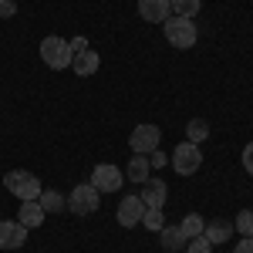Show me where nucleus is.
Returning a JSON list of instances; mask_svg holds the SVG:
<instances>
[{"instance_id":"obj_3","label":"nucleus","mask_w":253,"mask_h":253,"mask_svg":"<svg viewBox=\"0 0 253 253\" xmlns=\"http://www.w3.org/2000/svg\"><path fill=\"white\" fill-rule=\"evenodd\" d=\"M3 186H7V193L10 196H17L20 203L24 199H38L41 196V179L34 172H27V169H10V172L3 175Z\"/></svg>"},{"instance_id":"obj_14","label":"nucleus","mask_w":253,"mask_h":253,"mask_svg":"<svg viewBox=\"0 0 253 253\" xmlns=\"http://www.w3.org/2000/svg\"><path fill=\"white\" fill-rule=\"evenodd\" d=\"M98 64H101V58H98L95 51L88 47V51H78V54H75L71 71H75V75H81V78H88V75H95V71H98Z\"/></svg>"},{"instance_id":"obj_6","label":"nucleus","mask_w":253,"mask_h":253,"mask_svg":"<svg viewBox=\"0 0 253 253\" xmlns=\"http://www.w3.org/2000/svg\"><path fill=\"white\" fill-rule=\"evenodd\" d=\"M88 182L95 186L98 193H118V189H122V182H125V172H122L118 166H95Z\"/></svg>"},{"instance_id":"obj_24","label":"nucleus","mask_w":253,"mask_h":253,"mask_svg":"<svg viewBox=\"0 0 253 253\" xmlns=\"http://www.w3.org/2000/svg\"><path fill=\"white\" fill-rule=\"evenodd\" d=\"M166 162H169V156H166V152H149V169H162V166H166Z\"/></svg>"},{"instance_id":"obj_5","label":"nucleus","mask_w":253,"mask_h":253,"mask_svg":"<svg viewBox=\"0 0 253 253\" xmlns=\"http://www.w3.org/2000/svg\"><path fill=\"white\" fill-rule=\"evenodd\" d=\"M98 189L91 186V182H81V186H75L71 189V196H68V210L78 216H91L98 210Z\"/></svg>"},{"instance_id":"obj_11","label":"nucleus","mask_w":253,"mask_h":253,"mask_svg":"<svg viewBox=\"0 0 253 253\" xmlns=\"http://www.w3.org/2000/svg\"><path fill=\"white\" fill-rule=\"evenodd\" d=\"M142 203H145V210H162L166 206V199H169V189H166V182L162 179H149V182H142Z\"/></svg>"},{"instance_id":"obj_10","label":"nucleus","mask_w":253,"mask_h":253,"mask_svg":"<svg viewBox=\"0 0 253 253\" xmlns=\"http://www.w3.org/2000/svg\"><path fill=\"white\" fill-rule=\"evenodd\" d=\"M138 17L149 20V24H166V20L172 17V7H169V0H138Z\"/></svg>"},{"instance_id":"obj_13","label":"nucleus","mask_w":253,"mask_h":253,"mask_svg":"<svg viewBox=\"0 0 253 253\" xmlns=\"http://www.w3.org/2000/svg\"><path fill=\"white\" fill-rule=\"evenodd\" d=\"M203 236H206L213 247H219V243H226V240L233 236V223H230V219H213V223L203 226Z\"/></svg>"},{"instance_id":"obj_28","label":"nucleus","mask_w":253,"mask_h":253,"mask_svg":"<svg viewBox=\"0 0 253 253\" xmlns=\"http://www.w3.org/2000/svg\"><path fill=\"white\" fill-rule=\"evenodd\" d=\"M68 44H71L75 54H78V51H88V41H84V38H75V41H68Z\"/></svg>"},{"instance_id":"obj_9","label":"nucleus","mask_w":253,"mask_h":253,"mask_svg":"<svg viewBox=\"0 0 253 253\" xmlns=\"http://www.w3.org/2000/svg\"><path fill=\"white\" fill-rule=\"evenodd\" d=\"M27 243V226L17 219H0V250H20Z\"/></svg>"},{"instance_id":"obj_27","label":"nucleus","mask_w":253,"mask_h":253,"mask_svg":"<svg viewBox=\"0 0 253 253\" xmlns=\"http://www.w3.org/2000/svg\"><path fill=\"white\" fill-rule=\"evenodd\" d=\"M233 253H253V236H243L240 243H236V250Z\"/></svg>"},{"instance_id":"obj_25","label":"nucleus","mask_w":253,"mask_h":253,"mask_svg":"<svg viewBox=\"0 0 253 253\" xmlns=\"http://www.w3.org/2000/svg\"><path fill=\"white\" fill-rule=\"evenodd\" d=\"M14 14H17V3H14V0H0V20L14 17Z\"/></svg>"},{"instance_id":"obj_21","label":"nucleus","mask_w":253,"mask_h":253,"mask_svg":"<svg viewBox=\"0 0 253 253\" xmlns=\"http://www.w3.org/2000/svg\"><path fill=\"white\" fill-rule=\"evenodd\" d=\"M233 230L240 236H253V210H240V216H236Z\"/></svg>"},{"instance_id":"obj_7","label":"nucleus","mask_w":253,"mask_h":253,"mask_svg":"<svg viewBox=\"0 0 253 253\" xmlns=\"http://www.w3.org/2000/svg\"><path fill=\"white\" fill-rule=\"evenodd\" d=\"M159 138H162V132H159L156 125H138L135 132L128 135V145H132L135 156H149V152L159 149Z\"/></svg>"},{"instance_id":"obj_12","label":"nucleus","mask_w":253,"mask_h":253,"mask_svg":"<svg viewBox=\"0 0 253 253\" xmlns=\"http://www.w3.org/2000/svg\"><path fill=\"white\" fill-rule=\"evenodd\" d=\"M44 210H41V203L38 199H24L20 203V210H17V223L20 226H27V230H38L41 223H44Z\"/></svg>"},{"instance_id":"obj_17","label":"nucleus","mask_w":253,"mask_h":253,"mask_svg":"<svg viewBox=\"0 0 253 253\" xmlns=\"http://www.w3.org/2000/svg\"><path fill=\"white\" fill-rule=\"evenodd\" d=\"M125 175H128L132 182H149V156H132Z\"/></svg>"},{"instance_id":"obj_8","label":"nucleus","mask_w":253,"mask_h":253,"mask_svg":"<svg viewBox=\"0 0 253 253\" xmlns=\"http://www.w3.org/2000/svg\"><path fill=\"white\" fill-rule=\"evenodd\" d=\"M118 223H122V226H128V230H132V226H138V223H142V216H145V203H142V196H125V199H122V203H118Z\"/></svg>"},{"instance_id":"obj_22","label":"nucleus","mask_w":253,"mask_h":253,"mask_svg":"<svg viewBox=\"0 0 253 253\" xmlns=\"http://www.w3.org/2000/svg\"><path fill=\"white\" fill-rule=\"evenodd\" d=\"M142 226H145V230H152V233H159V230L166 226V216H162V210H145V216H142Z\"/></svg>"},{"instance_id":"obj_15","label":"nucleus","mask_w":253,"mask_h":253,"mask_svg":"<svg viewBox=\"0 0 253 253\" xmlns=\"http://www.w3.org/2000/svg\"><path fill=\"white\" fill-rule=\"evenodd\" d=\"M159 240H162V250H166V253L186 250V236H182L179 226H162V230H159Z\"/></svg>"},{"instance_id":"obj_23","label":"nucleus","mask_w":253,"mask_h":253,"mask_svg":"<svg viewBox=\"0 0 253 253\" xmlns=\"http://www.w3.org/2000/svg\"><path fill=\"white\" fill-rule=\"evenodd\" d=\"M186 250L189 253H213V243L206 236H193V240H186Z\"/></svg>"},{"instance_id":"obj_1","label":"nucleus","mask_w":253,"mask_h":253,"mask_svg":"<svg viewBox=\"0 0 253 253\" xmlns=\"http://www.w3.org/2000/svg\"><path fill=\"white\" fill-rule=\"evenodd\" d=\"M162 31H166V41H169L172 47H179V51H189L196 44V38H199L196 20L193 17H175V14L162 24Z\"/></svg>"},{"instance_id":"obj_26","label":"nucleus","mask_w":253,"mask_h":253,"mask_svg":"<svg viewBox=\"0 0 253 253\" xmlns=\"http://www.w3.org/2000/svg\"><path fill=\"white\" fill-rule=\"evenodd\" d=\"M243 169L253 175V142H250V145H243Z\"/></svg>"},{"instance_id":"obj_19","label":"nucleus","mask_w":253,"mask_h":253,"mask_svg":"<svg viewBox=\"0 0 253 253\" xmlns=\"http://www.w3.org/2000/svg\"><path fill=\"white\" fill-rule=\"evenodd\" d=\"M169 7H172L175 17H196L199 7H203V0H169Z\"/></svg>"},{"instance_id":"obj_2","label":"nucleus","mask_w":253,"mask_h":253,"mask_svg":"<svg viewBox=\"0 0 253 253\" xmlns=\"http://www.w3.org/2000/svg\"><path fill=\"white\" fill-rule=\"evenodd\" d=\"M41 61L47 64V68H54V71H64V68H71V61H75V51H71V44L58 34H51V38L41 41Z\"/></svg>"},{"instance_id":"obj_4","label":"nucleus","mask_w":253,"mask_h":253,"mask_svg":"<svg viewBox=\"0 0 253 253\" xmlns=\"http://www.w3.org/2000/svg\"><path fill=\"white\" fill-rule=\"evenodd\" d=\"M169 162H172V169L179 175H193L196 169L203 166V149H199L196 142H179L175 152L169 156Z\"/></svg>"},{"instance_id":"obj_18","label":"nucleus","mask_w":253,"mask_h":253,"mask_svg":"<svg viewBox=\"0 0 253 253\" xmlns=\"http://www.w3.org/2000/svg\"><path fill=\"white\" fill-rule=\"evenodd\" d=\"M203 226H206V219H203V216H196V213L182 216V223H179V230H182V236H186V240L203 236Z\"/></svg>"},{"instance_id":"obj_20","label":"nucleus","mask_w":253,"mask_h":253,"mask_svg":"<svg viewBox=\"0 0 253 253\" xmlns=\"http://www.w3.org/2000/svg\"><path fill=\"white\" fill-rule=\"evenodd\" d=\"M210 135V125L203 122V118H189V125H186V142H203V138Z\"/></svg>"},{"instance_id":"obj_16","label":"nucleus","mask_w":253,"mask_h":253,"mask_svg":"<svg viewBox=\"0 0 253 253\" xmlns=\"http://www.w3.org/2000/svg\"><path fill=\"white\" fill-rule=\"evenodd\" d=\"M38 203H41L44 213H61V210H68V199H64L58 189H41Z\"/></svg>"}]
</instances>
